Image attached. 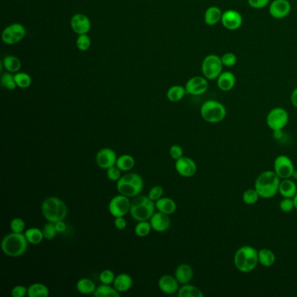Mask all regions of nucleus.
I'll list each match as a JSON object with an SVG mask.
<instances>
[{"instance_id": "30", "label": "nucleus", "mask_w": 297, "mask_h": 297, "mask_svg": "<svg viewBox=\"0 0 297 297\" xmlns=\"http://www.w3.org/2000/svg\"><path fill=\"white\" fill-rule=\"evenodd\" d=\"M94 296L95 297H120L121 293L116 291V289L111 284H101L96 288L94 291Z\"/></svg>"}, {"instance_id": "48", "label": "nucleus", "mask_w": 297, "mask_h": 297, "mask_svg": "<svg viewBox=\"0 0 297 297\" xmlns=\"http://www.w3.org/2000/svg\"><path fill=\"white\" fill-rule=\"evenodd\" d=\"M28 288L23 285H17L10 291V296L12 297H24L27 296Z\"/></svg>"}, {"instance_id": "6", "label": "nucleus", "mask_w": 297, "mask_h": 297, "mask_svg": "<svg viewBox=\"0 0 297 297\" xmlns=\"http://www.w3.org/2000/svg\"><path fill=\"white\" fill-rule=\"evenodd\" d=\"M144 187V181L139 173L129 172L117 181V190L120 194L129 198L140 195Z\"/></svg>"}, {"instance_id": "55", "label": "nucleus", "mask_w": 297, "mask_h": 297, "mask_svg": "<svg viewBox=\"0 0 297 297\" xmlns=\"http://www.w3.org/2000/svg\"><path fill=\"white\" fill-rule=\"evenodd\" d=\"M291 178H294L295 180H297V170H295Z\"/></svg>"}, {"instance_id": "11", "label": "nucleus", "mask_w": 297, "mask_h": 297, "mask_svg": "<svg viewBox=\"0 0 297 297\" xmlns=\"http://www.w3.org/2000/svg\"><path fill=\"white\" fill-rule=\"evenodd\" d=\"M294 163L287 155L277 156L274 161V171L281 180L291 179L295 171Z\"/></svg>"}, {"instance_id": "20", "label": "nucleus", "mask_w": 297, "mask_h": 297, "mask_svg": "<svg viewBox=\"0 0 297 297\" xmlns=\"http://www.w3.org/2000/svg\"><path fill=\"white\" fill-rule=\"evenodd\" d=\"M179 282L175 277L171 275H164L160 277L158 282V287L160 291L166 295H173L179 291Z\"/></svg>"}, {"instance_id": "25", "label": "nucleus", "mask_w": 297, "mask_h": 297, "mask_svg": "<svg viewBox=\"0 0 297 297\" xmlns=\"http://www.w3.org/2000/svg\"><path fill=\"white\" fill-rule=\"evenodd\" d=\"M155 207L159 212L170 215L176 211L177 205L176 202L171 198L161 197L156 200Z\"/></svg>"}, {"instance_id": "45", "label": "nucleus", "mask_w": 297, "mask_h": 297, "mask_svg": "<svg viewBox=\"0 0 297 297\" xmlns=\"http://www.w3.org/2000/svg\"><path fill=\"white\" fill-rule=\"evenodd\" d=\"M281 210L284 213H290L295 209V202L293 198H284L279 203Z\"/></svg>"}, {"instance_id": "53", "label": "nucleus", "mask_w": 297, "mask_h": 297, "mask_svg": "<svg viewBox=\"0 0 297 297\" xmlns=\"http://www.w3.org/2000/svg\"><path fill=\"white\" fill-rule=\"evenodd\" d=\"M291 103L297 108V87L295 88L294 91L291 94Z\"/></svg>"}, {"instance_id": "28", "label": "nucleus", "mask_w": 297, "mask_h": 297, "mask_svg": "<svg viewBox=\"0 0 297 297\" xmlns=\"http://www.w3.org/2000/svg\"><path fill=\"white\" fill-rule=\"evenodd\" d=\"M258 260L259 263L263 267L273 266L276 263V255L275 253L269 249H262L258 251Z\"/></svg>"}, {"instance_id": "26", "label": "nucleus", "mask_w": 297, "mask_h": 297, "mask_svg": "<svg viewBox=\"0 0 297 297\" xmlns=\"http://www.w3.org/2000/svg\"><path fill=\"white\" fill-rule=\"evenodd\" d=\"M279 194L284 198H294L297 194V184L291 179L281 180Z\"/></svg>"}, {"instance_id": "3", "label": "nucleus", "mask_w": 297, "mask_h": 297, "mask_svg": "<svg viewBox=\"0 0 297 297\" xmlns=\"http://www.w3.org/2000/svg\"><path fill=\"white\" fill-rule=\"evenodd\" d=\"M28 243L24 234L11 232L3 237L1 242V249L5 256L17 258L26 252Z\"/></svg>"}, {"instance_id": "2", "label": "nucleus", "mask_w": 297, "mask_h": 297, "mask_svg": "<svg viewBox=\"0 0 297 297\" xmlns=\"http://www.w3.org/2000/svg\"><path fill=\"white\" fill-rule=\"evenodd\" d=\"M234 263L235 268L242 273L252 272L259 263L258 250L252 246H242L235 252Z\"/></svg>"}, {"instance_id": "39", "label": "nucleus", "mask_w": 297, "mask_h": 297, "mask_svg": "<svg viewBox=\"0 0 297 297\" xmlns=\"http://www.w3.org/2000/svg\"><path fill=\"white\" fill-rule=\"evenodd\" d=\"M12 73H6L3 74L1 78V83L3 87H5L8 90H14L17 87L16 81H15V77Z\"/></svg>"}, {"instance_id": "21", "label": "nucleus", "mask_w": 297, "mask_h": 297, "mask_svg": "<svg viewBox=\"0 0 297 297\" xmlns=\"http://www.w3.org/2000/svg\"><path fill=\"white\" fill-rule=\"evenodd\" d=\"M217 87L222 92H229L235 87L236 78L232 72H222L216 80Z\"/></svg>"}, {"instance_id": "52", "label": "nucleus", "mask_w": 297, "mask_h": 297, "mask_svg": "<svg viewBox=\"0 0 297 297\" xmlns=\"http://www.w3.org/2000/svg\"><path fill=\"white\" fill-rule=\"evenodd\" d=\"M54 224H55V228L58 233H64V232L66 231V225L64 220L56 221Z\"/></svg>"}, {"instance_id": "46", "label": "nucleus", "mask_w": 297, "mask_h": 297, "mask_svg": "<svg viewBox=\"0 0 297 297\" xmlns=\"http://www.w3.org/2000/svg\"><path fill=\"white\" fill-rule=\"evenodd\" d=\"M107 176L112 181H118L121 179V170L116 165L107 169Z\"/></svg>"}, {"instance_id": "13", "label": "nucleus", "mask_w": 297, "mask_h": 297, "mask_svg": "<svg viewBox=\"0 0 297 297\" xmlns=\"http://www.w3.org/2000/svg\"><path fill=\"white\" fill-rule=\"evenodd\" d=\"M117 159L116 152L109 148L100 149L95 156L96 164L102 169H108L111 166H115Z\"/></svg>"}, {"instance_id": "5", "label": "nucleus", "mask_w": 297, "mask_h": 297, "mask_svg": "<svg viewBox=\"0 0 297 297\" xmlns=\"http://www.w3.org/2000/svg\"><path fill=\"white\" fill-rule=\"evenodd\" d=\"M43 216L47 221L55 223L56 221L65 220L67 215V207L61 199L55 196L45 198L42 202Z\"/></svg>"}, {"instance_id": "31", "label": "nucleus", "mask_w": 297, "mask_h": 297, "mask_svg": "<svg viewBox=\"0 0 297 297\" xmlns=\"http://www.w3.org/2000/svg\"><path fill=\"white\" fill-rule=\"evenodd\" d=\"M49 294V289L45 284L36 283L28 287L27 296L29 297H47Z\"/></svg>"}, {"instance_id": "12", "label": "nucleus", "mask_w": 297, "mask_h": 297, "mask_svg": "<svg viewBox=\"0 0 297 297\" xmlns=\"http://www.w3.org/2000/svg\"><path fill=\"white\" fill-rule=\"evenodd\" d=\"M25 33L26 31L23 24L14 23L3 29L2 39L7 45H14L21 41L24 38Z\"/></svg>"}, {"instance_id": "4", "label": "nucleus", "mask_w": 297, "mask_h": 297, "mask_svg": "<svg viewBox=\"0 0 297 297\" xmlns=\"http://www.w3.org/2000/svg\"><path fill=\"white\" fill-rule=\"evenodd\" d=\"M155 202L148 196L138 195L131 201L129 214L137 221H149L155 211Z\"/></svg>"}, {"instance_id": "8", "label": "nucleus", "mask_w": 297, "mask_h": 297, "mask_svg": "<svg viewBox=\"0 0 297 297\" xmlns=\"http://www.w3.org/2000/svg\"><path fill=\"white\" fill-rule=\"evenodd\" d=\"M223 67L220 56L209 54L204 58L201 64V72L207 80H217L218 77L223 72Z\"/></svg>"}, {"instance_id": "32", "label": "nucleus", "mask_w": 297, "mask_h": 297, "mask_svg": "<svg viewBox=\"0 0 297 297\" xmlns=\"http://www.w3.org/2000/svg\"><path fill=\"white\" fill-rule=\"evenodd\" d=\"M179 297H203L204 294L200 289L190 284H184L177 292Z\"/></svg>"}, {"instance_id": "44", "label": "nucleus", "mask_w": 297, "mask_h": 297, "mask_svg": "<svg viewBox=\"0 0 297 297\" xmlns=\"http://www.w3.org/2000/svg\"><path fill=\"white\" fill-rule=\"evenodd\" d=\"M116 276L110 270H105L100 274V282L103 284H114V279Z\"/></svg>"}, {"instance_id": "34", "label": "nucleus", "mask_w": 297, "mask_h": 297, "mask_svg": "<svg viewBox=\"0 0 297 297\" xmlns=\"http://www.w3.org/2000/svg\"><path fill=\"white\" fill-rule=\"evenodd\" d=\"M116 166L123 172L131 171L135 166V159L130 154H123L118 157Z\"/></svg>"}, {"instance_id": "40", "label": "nucleus", "mask_w": 297, "mask_h": 297, "mask_svg": "<svg viewBox=\"0 0 297 297\" xmlns=\"http://www.w3.org/2000/svg\"><path fill=\"white\" fill-rule=\"evenodd\" d=\"M42 230H43V234H44L45 239L48 240V241H52V240L55 238L57 233H58L55 228V224L53 222H51V221H47Z\"/></svg>"}, {"instance_id": "29", "label": "nucleus", "mask_w": 297, "mask_h": 297, "mask_svg": "<svg viewBox=\"0 0 297 297\" xmlns=\"http://www.w3.org/2000/svg\"><path fill=\"white\" fill-rule=\"evenodd\" d=\"M96 284L88 278H81L77 282L76 289L79 293L82 295L94 294L96 291Z\"/></svg>"}, {"instance_id": "41", "label": "nucleus", "mask_w": 297, "mask_h": 297, "mask_svg": "<svg viewBox=\"0 0 297 297\" xmlns=\"http://www.w3.org/2000/svg\"><path fill=\"white\" fill-rule=\"evenodd\" d=\"M76 45L80 51H87L90 48L91 38L87 34L79 35V37L77 38Z\"/></svg>"}, {"instance_id": "49", "label": "nucleus", "mask_w": 297, "mask_h": 297, "mask_svg": "<svg viewBox=\"0 0 297 297\" xmlns=\"http://www.w3.org/2000/svg\"><path fill=\"white\" fill-rule=\"evenodd\" d=\"M270 2H271V0H248L249 6L252 7L256 10L263 9L268 5H270Z\"/></svg>"}, {"instance_id": "36", "label": "nucleus", "mask_w": 297, "mask_h": 297, "mask_svg": "<svg viewBox=\"0 0 297 297\" xmlns=\"http://www.w3.org/2000/svg\"><path fill=\"white\" fill-rule=\"evenodd\" d=\"M152 229V226H151L150 221H139L137 225L135 226V235L139 236V237H146L150 234V232Z\"/></svg>"}, {"instance_id": "37", "label": "nucleus", "mask_w": 297, "mask_h": 297, "mask_svg": "<svg viewBox=\"0 0 297 297\" xmlns=\"http://www.w3.org/2000/svg\"><path fill=\"white\" fill-rule=\"evenodd\" d=\"M260 195L256 188H249L243 193L242 200L247 205H254L259 200Z\"/></svg>"}, {"instance_id": "54", "label": "nucleus", "mask_w": 297, "mask_h": 297, "mask_svg": "<svg viewBox=\"0 0 297 297\" xmlns=\"http://www.w3.org/2000/svg\"><path fill=\"white\" fill-rule=\"evenodd\" d=\"M293 200H294L295 202V208L297 210V194H296V196L293 198Z\"/></svg>"}, {"instance_id": "24", "label": "nucleus", "mask_w": 297, "mask_h": 297, "mask_svg": "<svg viewBox=\"0 0 297 297\" xmlns=\"http://www.w3.org/2000/svg\"><path fill=\"white\" fill-rule=\"evenodd\" d=\"M222 14L223 11L221 10L220 7L215 6V5L209 6L204 14V21L207 25L213 26L221 22Z\"/></svg>"}, {"instance_id": "35", "label": "nucleus", "mask_w": 297, "mask_h": 297, "mask_svg": "<svg viewBox=\"0 0 297 297\" xmlns=\"http://www.w3.org/2000/svg\"><path fill=\"white\" fill-rule=\"evenodd\" d=\"M4 68L10 73H17L21 69V61L13 55H8L3 59Z\"/></svg>"}, {"instance_id": "33", "label": "nucleus", "mask_w": 297, "mask_h": 297, "mask_svg": "<svg viewBox=\"0 0 297 297\" xmlns=\"http://www.w3.org/2000/svg\"><path fill=\"white\" fill-rule=\"evenodd\" d=\"M186 94H187L186 88L182 86L176 85L170 87L166 93V97L171 102H178L182 100Z\"/></svg>"}, {"instance_id": "10", "label": "nucleus", "mask_w": 297, "mask_h": 297, "mask_svg": "<svg viewBox=\"0 0 297 297\" xmlns=\"http://www.w3.org/2000/svg\"><path fill=\"white\" fill-rule=\"evenodd\" d=\"M130 207L131 200H129V197L120 194L112 198L108 205V210L114 218L122 217L129 213Z\"/></svg>"}, {"instance_id": "15", "label": "nucleus", "mask_w": 297, "mask_h": 297, "mask_svg": "<svg viewBox=\"0 0 297 297\" xmlns=\"http://www.w3.org/2000/svg\"><path fill=\"white\" fill-rule=\"evenodd\" d=\"M204 76H194L187 80L185 88L187 94L198 96L207 92L208 89V81Z\"/></svg>"}, {"instance_id": "17", "label": "nucleus", "mask_w": 297, "mask_h": 297, "mask_svg": "<svg viewBox=\"0 0 297 297\" xmlns=\"http://www.w3.org/2000/svg\"><path fill=\"white\" fill-rule=\"evenodd\" d=\"M175 170L182 177H192L197 172V165L188 157H181L175 160Z\"/></svg>"}, {"instance_id": "9", "label": "nucleus", "mask_w": 297, "mask_h": 297, "mask_svg": "<svg viewBox=\"0 0 297 297\" xmlns=\"http://www.w3.org/2000/svg\"><path fill=\"white\" fill-rule=\"evenodd\" d=\"M289 120L290 116L286 109L283 107H275L267 115L266 122L272 131H282L287 126Z\"/></svg>"}, {"instance_id": "14", "label": "nucleus", "mask_w": 297, "mask_h": 297, "mask_svg": "<svg viewBox=\"0 0 297 297\" xmlns=\"http://www.w3.org/2000/svg\"><path fill=\"white\" fill-rule=\"evenodd\" d=\"M221 23L228 31H236L242 26L243 18L237 10H227L223 11Z\"/></svg>"}, {"instance_id": "16", "label": "nucleus", "mask_w": 297, "mask_h": 297, "mask_svg": "<svg viewBox=\"0 0 297 297\" xmlns=\"http://www.w3.org/2000/svg\"><path fill=\"white\" fill-rule=\"evenodd\" d=\"M269 11L274 18L283 19L291 13V2L289 0H273L269 5Z\"/></svg>"}, {"instance_id": "18", "label": "nucleus", "mask_w": 297, "mask_h": 297, "mask_svg": "<svg viewBox=\"0 0 297 297\" xmlns=\"http://www.w3.org/2000/svg\"><path fill=\"white\" fill-rule=\"evenodd\" d=\"M71 26L77 34H87L90 31L91 21L87 15L77 13L71 18Z\"/></svg>"}, {"instance_id": "1", "label": "nucleus", "mask_w": 297, "mask_h": 297, "mask_svg": "<svg viewBox=\"0 0 297 297\" xmlns=\"http://www.w3.org/2000/svg\"><path fill=\"white\" fill-rule=\"evenodd\" d=\"M281 179L275 171H265L257 177L255 182V188L260 197L271 199L279 193Z\"/></svg>"}, {"instance_id": "7", "label": "nucleus", "mask_w": 297, "mask_h": 297, "mask_svg": "<svg viewBox=\"0 0 297 297\" xmlns=\"http://www.w3.org/2000/svg\"><path fill=\"white\" fill-rule=\"evenodd\" d=\"M200 115L204 121L208 123H220L227 116V109L220 101L207 100L200 107Z\"/></svg>"}, {"instance_id": "27", "label": "nucleus", "mask_w": 297, "mask_h": 297, "mask_svg": "<svg viewBox=\"0 0 297 297\" xmlns=\"http://www.w3.org/2000/svg\"><path fill=\"white\" fill-rule=\"evenodd\" d=\"M25 238L27 242L32 245H38L40 244L43 240L45 239L43 230L38 228H30L24 232Z\"/></svg>"}, {"instance_id": "38", "label": "nucleus", "mask_w": 297, "mask_h": 297, "mask_svg": "<svg viewBox=\"0 0 297 297\" xmlns=\"http://www.w3.org/2000/svg\"><path fill=\"white\" fill-rule=\"evenodd\" d=\"M14 77H15V81L17 87L25 89L31 86V78L28 73H16Z\"/></svg>"}, {"instance_id": "50", "label": "nucleus", "mask_w": 297, "mask_h": 297, "mask_svg": "<svg viewBox=\"0 0 297 297\" xmlns=\"http://www.w3.org/2000/svg\"><path fill=\"white\" fill-rule=\"evenodd\" d=\"M169 153L172 159L177 160L181 157H183V149L180 146L173 145L170 148Z\"/></svg>"}, {"instance_id": "42", "label": "nucleus", "mask_w": 297, "mask_h": 297, "mask_svg": "<svg viewBox=\"0 0 297 297\" xmlns=\"http://www.w3.org/2000/svg\"><path fill=\"white\" fill-rule=\"evenodd\" d=\"M221 59L225 67H233L237 63V57L234 52H226L221 56Z\"/></svg>"}, {"instance_id": "47", "label": "nucleus", "mask_w": 297, "mask_h": 297, "mask_svg": "<svg viewBox=\"0 0 297 297\" xmlns=\"http://www.w3.org/2000/svg\"><path fill=\"white\" fill-rule=\"evenodd\" d=\"M163 193H164V190H163L162 187L154 186L150 189L148 196L155 202L156 200H159V198L162 197Z\"/></svg>"}, {"instance_id": "43", "label": "nucleus", "mask_w": 297, "mask_h": 297, "mask_svg": "<svg viewBox=\"0 0 297 297\" xmlns=\"http://www.w3.org/2000/svg\"><path fill=\"white\" fill-rule=\"evenodd\" d=\"M10 228L11 232L14 233H23L25 228V223L21 218H14L10 221Z\"/></svg>"}, {"instance_id": "51", "label": "nucleus", "mask_w": 297, "mask_h": 297, "mask_svg": "<svg viewBox=\"0 0 297 297\" xmlns=\"http://www.w3.org/2000/svg\"><path fill=\"white\" fill-rule=\"evenodd\" d=\"M127 221L125 220L124 216L116 217L114 219V226L118 230H124L127 228Z\"/></svg>"}, {"instance_id": "19", "label": "nucleus", "mask_w": 297, "mask_h": 297, "mask_svg": "<svg viewBox=\"0 0 297 297\" xmlns=\"http://www.w3.org/2000/svg\"><path fill=\"white\" fill-rule=\"evenodd\" d=\"M149 221H150L152 229L154 231L159 232V233L168 230L170 226H171V219H170L169 215L161 213V212L154 213Z\"/></svg>"}, {"instance_id": "23", "label": "nucleus", "mask_w": 297, "mask_h": 297, "mask_svg": "<svg viewBox=\"0 0 297 297\" xmlns=\"http://www.w3.org/2000/svg\"><path fill=\"white\" fill-rule=\"evenodd\" d=\"M134 281L130 275L127 273H121L118 275L114 279V287L120 293H125L131 289Z\"/></svg>"}, {"instance_id": "22", "label": "nucleus", "mask_w": 297, "mask_h": 297, "mask_svg": "<svg viewBox=\"0 0 297 297\" xmlns=\"http://www.w3.org/2000/svg\"><path fill=\"white\" fill-rule=\"evenodd\" d=\"M174 277L181 285L189 284L194 277L193 268L188 264H180L175 270Z\"/></svg>"}]
</instances>
